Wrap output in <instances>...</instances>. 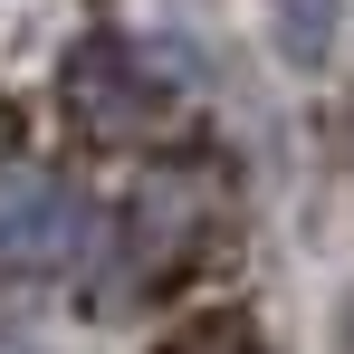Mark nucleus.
<instances>
[{"mask_svg":"<svg viewBox=\"0 0 354 354\" xmlns=\"http://www.w3.org/2000/svg\"><path fill=\"white\" fill-rule=\"evenodd\" d=\"M96 211L67 192V182H19L10 201H0V259L19 268V278H77L86 259H96Z\"/></svg>","mask_w":354,"mask_h":354,"instance_id":"f257e3e1","label":"nucleus"},{"mask_svg":"<svg viewBox=\"0 0 354 354\" xmlns=\"http://www.w3.org/2000/svg\"><path fill=\"white\" fill-rule=\"evenodd\" d=\"M268 48L297 77H326L345 48V0H268Z\"/></svg>","mask_w":354,"mask_h":354,"instance_id":"f03ea898","label":"nucleus"},{"mask_svg":"<svg viewBox=\"0 0 354 354\" xmlns=\"http://www.w3.org/2000/svg\"><path fill=\"white\" fill-rule=\"evenodd\" d=\"M0 354H48V345H39L29 326H10V316H0Z\"/></svg>","mask_w":354,"mask_h":354,"instance_id":"7ed1b4c3","label":"nucleus"},{"mask_svg":"<svg viewBox=\"0 0 354 354\" xmlns=\"http://www.w3.org/2000/svg\"><path fill=\"white\" fill-rule=\"evenodd\" d=\"M335 354H354V297L335 306Z\"/></svg>","mask_w":354,"mask_h":354,"instance_id":"20e7f679","label":"nucleus"}]
</instances>
